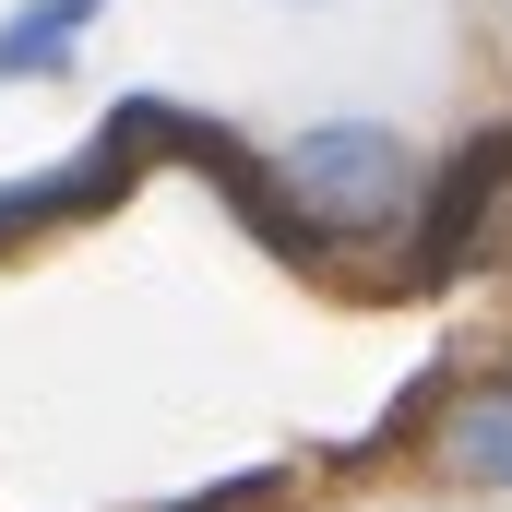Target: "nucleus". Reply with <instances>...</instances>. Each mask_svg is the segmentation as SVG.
Wrapping results in <instances>:
<instances>
[{
	"mask_svg": "<svg viewBox=\"0 0 512 512\" xmlns=\"http://www.w3.org/2000/svg\"><path fill=\"white\" fill-rule=\"evenodd\" d=\"M417 191H429V167H417V143L393 120H310L274 143V215L298 227V239H322V251H358V239H393L405 215H417Z\"/></svg>",
	"mask_w": 512,
	"mask_h": 512,
	"instance_id": "obj_1",
	"label": "nucleus"
},
{
	"mask_svg": "<svg viewBox=\"0 0 512 512\" xmlns=\"http://www.w3.org/2000/svg\"><path fill=\"white\" fill-rule=\"evenodd\" d=\"M96 24H108V0H12V12H0V96L60 84V72L96 48Z\"/></svg>",
	"mask_w": 512,
	"mask_h": 512,
	"instance_id": "obj_2",
	"label": "nucleus"
},
{
	"mask_svg": "<svg viewBox=\"0 0 512 512\" xmlns=\"http://www.w3.org/2000/svg\"><path fill=\"white\" fill-rule=\"evenodd\" d=\"M429 465L453 477V489H477V501H512V382H477L441 405V441H429Z\"/></svg>",
	"mask_w": 512,
	"mask_h": 512,
	"instance_id": "obj_3",
	"label": "nucleus"
},
{
	"mask_svg": "<svg viewBox=\"0 0 512 512\" xmlns=\"http://www.w3.org/2000/svg\"><path fill=\"white\" fill-rule=\"evenodd\" d=\"M286 12H322V0H286Z\"/></svg>",
	"mask_w": 512,
	"mask_h": 512,
	"instance_id": "obj_4",
	"label": "nucleus"
}]
</instances>
